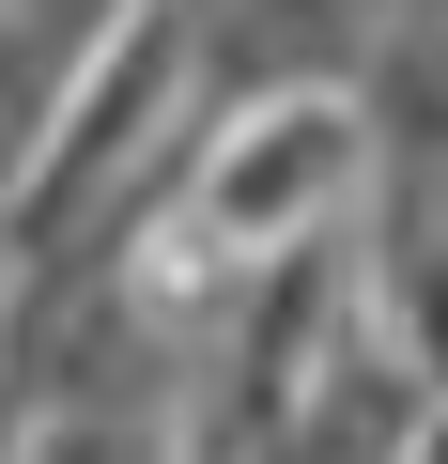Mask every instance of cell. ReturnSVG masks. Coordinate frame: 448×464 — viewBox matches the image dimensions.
Listing matches in <instances>:
<instances>
[{"instance_id":"obj_1","label":"cell","mask_w":448,"mask_h":464,"mask_svg":"<svg viewBox=\"0 0 448 464\" xmlns=\"http://www.w3.org/2000/svg\"><path fill=\"white\" fill-rule=\"evenodd\" d=\"M170 201L216 232L233 264L263 248H310V232H340L371 201V109L340 78H279V93H216L170 155Z\"/></svg>"},{"instance_id":"obj_2","label":"cell","mask_w":448,"mask_h":464,"mask_svg":"<svg viewBox=\"0 0 448 464\" xmlns=\"http://www.w3.org/2000/svg\"><path fill=\"white\" fill-rule=\"evenodd\" d=\"M16 464H186V402H47Z\"/></svg>"}]
</instances>
